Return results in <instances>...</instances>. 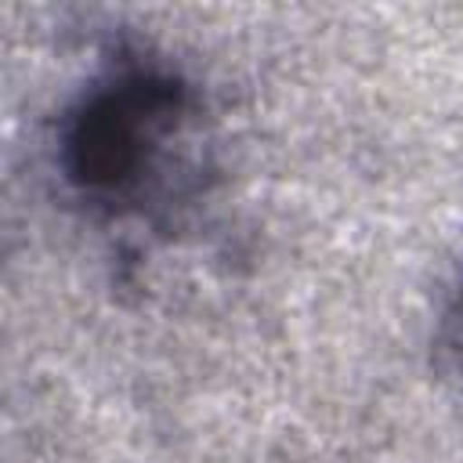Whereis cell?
<instances>
[{
	"label": "cell",
	"mask_w": 463,
	"mask_h": 463,
	"mask_svg": "<svg viewBox=\"0 0 463 463\" xmlns=\"http://www.w3.org/2000/svg\"><path fill=\"white\" fill-rule=\"evenodd\" d=\"M184 116V87L174 76L134 69L94 87L69 116L61 137L65 177L94 199L141 192L163 145Z\"/></svg>",
	"instance_id": "6da1fadb"
},
{
	"label": "cell",
	"mask_w": 463,
	"mask_h": 463,
	"mask_svg": "<svg viewBox=\"0 0 463 463\" xmlns=\"http://www.w3.org/2000/svg\"><path fill=\"white\" fill-rule=\"evenodd\" d=\"M445 340H449L452 354H456L459 365H463V286H459V293H456V300H452V307H449V318H445Z\"/></svg>",
	"instance_id": "7a4b0ae2"
}]
</instances>
